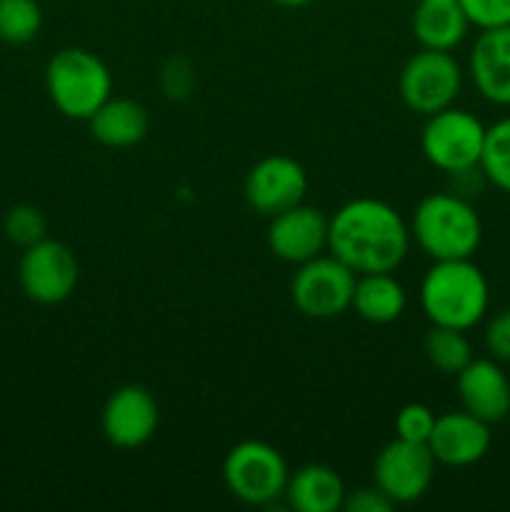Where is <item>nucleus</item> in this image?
<instances>
[{
  "mask_svg": "<svg viewBox=\"0 0 510 512\" xmlns=\"http://www.w3.org/2000/svg\"><path fill=\"white\" fill-rule=\"evenodd\" d=\"M328 250L355 275L393 273L410 250V225L385 200L355 198L330 218Z\"/></svg>",
  "mask_w": 510,
  "mask_h": 512,
  "instance_id": "f257e3e1",
  "label": "nucleus"
},
{
  "mask_svg": "<svg viewBox=\"0 0 510 512\" xmlns=\"http://www.w3.org/2000/svg\"><path fill=\"white\" fill-rule=\"evenodd\" d=\"M488 305V280L473 258L433 260L420 283V308L430 325L468 333L485 318Z\"/></svg>",
  "mask_w": 510,
  "mask_h": 512,
  "instance_id": "f03ea898",
  "label": "nucleus"
},
{
  "mask_svg": "<svg viewBox=\"0 0 510 512\" xmlns=\"http://www.w3.org/2000/svg\"><path fill=\"white\" fill-rule=\"evenodd\" d=\"M410 238L433 260L473 258L483 243V223L465 195L430 193L415 205Z\"/></svg>",
  "mask_w": 510,
  "mask_h": 512,
  "instance_id": "7ed1b4c3",
  "label": "nucleus"
},
{
  "mask_svg": "<svg viewBox=\"0 0 510 512\" xmlns=\"http://www.w3.org/2000/svg\"><path fill=\"white\" fill-rule=\"evenodd\" d=\"M45 88L65 118L88 120L113 95V75L90 50L63 48L48 60Z\"/></svg>",
  "mask_w": 510,
  "mask_h": 512,
  "instance_id": "20e7f679",
  "label": "nucleus"
},
{
  "mask_svg": "<svg viewBox=\"0 0 510 512\" xmlns=\"http://www.w3.org/2000/svg\"><path fill=\"white\" fill-rule=\"evenodd\" d=\"M290 470L278 448L263 440H243L223 460L225 488L240 503L270 508L285 495Z\"/></svg>",
  "mask_w": 510,
  "mask_h": 512,
  "instance_id": "39448f33",
  "label": "nucleus"
},
{
  "mask_svg": "<svg viewBox=\"0 0 510 512\" xmlns=\"http://www.w3.org/2000/svg\"><path fill=\"white\" fill-rule=\"evenodd\" d=\"M485 130L488 128L478 115L450 105L440 113L428 115L420 133V148L433 168L448 175L463 173V170L480 168Z\"/></svg>",
  "mask_w": 510,
  "mask_h": 512,
  "instance_id": "423d86ee",
  "label": "nucleus"
},
{
  "mask_svg": "<svg viewBox=\"0 0 510 512\" xmlns=\"http://www.w3.org/2000/svg\"><path fill=\"white\" fill-rule=\"evenodd\" d=\"M400 98L413 113L433 115L450 108L463 88V68L448 50H420L400 70Z\"/></svg>",
  "mask_w": 510,
  "mask_h": 512,
  "instance_id": "0eeeda50",
  "label": "nucleus"
},
{
  "mask_svg": "<svg viewBox=\"0 0 510 512\" xmlns=\"http://www.w3.org/2000/svg\"><path fill=\"white\" fill-rule=\"evenodd\" d=\"M355 280L358 275L335 255H318L298 265L290 280V298L305 318H338L353 303Z\"/></svg>",
  "mask_w": 510,
  "mask_h": 512,
  "instance_id": "6e6552de",
  "label": "nucleus"
},
{
  "mask_svg": "<svg viewBox=\"0 0 510 512\" xmlns=\"http://www.w3.org/2000/svg\"><path fill=\"white\" fill-rule=\"evenodd\" d=\"M78 258L65 243L43 238L23 250L18 263V280L33 303L58 305L78 288Z\"/></svg>",
  "mask_w": 510,
  "mask_h": 512,
  "instance_id": "1a4fd4ad",
  "label": "nucleus"
},
{
  "mask_svg": "<svg viewBox=\"0 0 510 512\" xmlns=\"http://www.w3.org/2000/svg\"><path fill=\"white\" fill-rule=\"evenodd\" d=\"M435 468L438 463L428 445L395 438L375 458L373 478L395 505H408L428 493L435 480Z\"/></svg>",
  "mask_w": 510,
  "mask_h": 512,
  "instance_id": "9d476101",
  "label": "nucleus"
},
{
  "mask_svg": "<svg viewBox=\"0 0 510 512\" xmlns=\"http://www.w3.org/2000/svg\"><path fill=\"white\" fill-rule=\"evenodd\" d=\"M160 425L158 400L143 385H123L105 400L100 428L105 440L120 450L143 448Z\"/></svg>",
  "mask_w": 510,
  "mask_h": 512,
  "instance_id": "9b49d317",
  "label": "nucleus"
},
{
  "mask_svg": "<svg viewBox=\"0 0 510 512\" xmlns=\"http://www.w3.org/2000/svg\"><path fill=\"white\" fill-rule=\"evenodd\" d=\"M308 193L305 168L290 155H268L250 168L245 178V200L255 213L273 218L303 203Z\"/></svg>",
  "mask_w": 510,
  "mask_h": 512,
  "instance_id": "f8f14e48",
  "label": "nucleus"
},
{
  "mask_svg": "<svg viewBox=\"0 0 510 512\" xmlns=\"http://www.w3.org/2000/svg\"><path fill=\"white\" fill-rule=\"evenodd\" d=\"M328 225L330 218H325L318 208L303 203L293 205L270 218L265 235L270 253L290 265L308 263L328 248Z\"/></svg>",
  "mask_w": 510,
  "mask_h": 512,
  "instance_id": "ddd939ff",
  "label": "nucleus"
},
{
  "mask_svg": "<svg viewBox=\"0 0 510 512\" xmlns=\"http://www.w3.org/2000/svg\"><path fill=\"white\" fill-rule=\"evenodd\" d=\"M493 435L485 420L468 410H453L435 418V428L428 438V448L435 463L448 468H468L488 455Z\"/></svg>",
  "mask_w": 510,
  "mask_h": 512,
  "instance_id": "4468645a",
  "label": "nucleus"
},
{
  "mask_svg": "<svg viewBox=\"0 0 510 512\" xmlns=\"http://www.w3.org/2000/svg\"><path fill=\"white\" fill-rule=\"evenodd\" d=\"M458 398L463 410L488 425L510 415V380L495 358H473L458 375Z\"/></svg>",
  "mask_w": 510,
  "mask_h": 512,
  "instance_id": "2eb2a0df",
  "label": "nucleus"
},
{
  "mask_svg": "<svg viewBox=\"0 0 510 512\" xmlns=\"http://www.w3.org/2000/svg\"><path fill=\"white\" fill-rule=\"evenodd\" d=\"M470 78L493 105H510V25L480 30L470 48Z\"/></svg>",
  "mask_w": 510,
  "mask_h": 512,
  "instance_id": "dca6fc26",
  "label": "nucleus"
},
{
  "mask_svg": "<svg viewBox=\"0 0 510 512\" xmlns=\"http://www.w3.org/2000/svg\"><path fill=\"white\" fill-rule=\"evenodd\" d=\"M90 135L100 145L113 150L133 148L148 135L150 115L143 103L133 98H113L110 95L88 118Z\"/></svg>",
  "mask_w": 510,
  "mask_h": 512,
  "instance_id": "f3484780",
  "label": "nucleus"
},
{
  "mask_svg": "<svg viewBox=\"0 0 510 512\" xmlns=\"http://www.w3.org/2000/svg\"><path fill=\"white\" fill-rule=\"evenodd\" d=\"M415 40L425 50H453L465 40L470 20L458 0H420L410 20Z\"/></svg>",
  "mask_w": 510,
  "mask_h": 512,
  "instance_id": "a211bd4d",
  "label": "nucleus"
},
{
  "mask_svg": "<svg viewBox=\"0 0 510 512\" xmlns=\"http://www.w3.org/2000/svg\"><path fill=\"white\" fill-rule=\"evenodd\" d=\"M345 483L328 465H303L285 485V505L295 512H335L343 510Z\"/></svg>",
  "mask_w": 510,
  "mask_h": 512,
  "instance_id": "6ab92c4d",
  "label": "nucleus"
},
{
  "mask_svg": "<svg viewBox=\"0 0 510 512\" xmlns=\"http://www.w3.org/2000/svg\"><path fill=\"white\" fill-rule=\"evenodd\" d=\"M408 295L393 273L358 275L350 308L373 325L395 323L405 313Z\"/></svg>",
  "mask_w": 510,
  "mask_h": 512,
  "instance_id": "aec40b11",
  "label": "nucleus"
},
{
  "mask_svg": "<svg viewBox=\"0 0 510 512\" xmlns=\"http://www.w3.org/2000/svg\"><path fill=\"white\" fill-rule=\"evenodd\" d=\"M425 358H428L430 365L438 368L440 373L458 375L475 355L465 330L433 325V328L428 330V335H425Z\"/></svg>",
  "mask_w": 510,
  "mask_h": 512,
  "instance_id": "412c9836",
  "label": "nucleus"
},
{
  "mask_svg": "<svg viewBox=\"0 0 510 512\" xmlns=\"http://www.w3.org/2000/svg\"><path fill=\"white\" fill-rule=\"evenodd\" d=\"M480 173L485 175L490 185H495L503 193H510V115L485 130Z\"/></svg>",
  "mask_w": 510,
  "mask_h": 512,
  "instance_id": "4be33fe9",
  "label": "nucleus"
},
{
  "mask_svg": "<svg viewBox=\"0 0 510 512\" xmlns=\"http://www.w3.org/2000/svg\"><path fill=\"white\" fill-rule=\"evenodd\" d=\"M43 28V8L38 0H0V40L25 45Z\"/></svg>",
  "mask_w": 510,
  "mask_h": 512,
  "instance_id": "5701e85b",
  "label": "nucleus"
},
{
  "mask_svg": "<svg viewBox=\"0 0 510 512\" xmlns=\"http://www.w3.org/2000/svg\"><path fill=\"white\" fill-rule=\"evenodd\" d=\"M3 230L10 243L25 250L30 245L40 243L43 238H48V220H45V215L35 205L20 203L5 213Z\"/></svg>",
  "mask_w": 510,
  "mask_h": 512,
  "instance_id": "b1692460",
  "label": "nucleus"
},
{
  "mask_svg": "<svg viewBox=\"0 0 510 512\" xmlns=\"http://www.w3.org/2000/svg\"><path fill=\"white\" fill-rule=\"evenodd\" d=\"M435 418L438 415L423 403H408L400 408L395 415V438L410 440V443H423L428 445L430 433L435 428Z\"/></svg>",
  "mask_w": 510,
  "mask_h": 512,
  "instance_id": "393cba45",
  "label": "nucleus"
},
{
  "mask_svg": "<svg viewBox=\"0 0 510 512\" xmlns=\"http://www.w3.org/2000/svg\"><path fill=\"white\" fill-rule=\"evenodd\" d=\"M470 25L480 30L510 25V0H458Z\"/></svg>",
  "mask_w": 510,
  "mask_h": 512,
  "instance_id": "a878e982",
  "label": "nucleus"
},
{
  "mask_svg": "<svg viewBox=\"0 0 510 512\" xmlns=\"http://www.w3.org/2000/svg\"><path fill=\"white\" fill-rule=\"evenodd\" d=\"M195 68L185 58H170L160 70V88L170 100H183L193 93Z\"/></svg>",
  "mask_w": 510,
  "mask_h": 512,
  "instance_id": "bb28decb",
  "label": "nucleus"
},
{
  "mask_svg": "<svg viewBox=\"0 0 510 512\" xmlns=\"http://www.w3.org/2000/svg\"><path fill=\"white\" fill-rule=\"evenodd\" d=\"M485 348L498 363H510V308L500 310L485 328Z\"/></svg>",
  "mask_w": 510,
  "mask_h": 512,
  "instance_id": "cd10ccee",
  "label": "nucleus"
},
{
  "mask_svg": "<svg viewBox=\"0 0 510 512\" xmlns=\"http://www.w3.org/2000/svg\"><path fill=\"white\" fill-rule=\"evenodd\" d=\"M395 508L393 500L373 485V488H358L353 493H345L343 510L348 512H390Z\"/></svg>",
  "mask_w": 510,
  "mask_h": 512,
  "instance_id": "c85d7f7f",
  "label": "nucleus"
},
{
  "mask_svg": "<svg viewBox=\"0 0 510 512\" xmlns=\"http://www.w3.org/2000/svg\"><path fill=\"white\" fill-rule=\"evenodd\" d=\"M270 3L285 5V8H298V5H305V3H310V0H270Z\"/></svg>",
  "mask_w": 510,
  "mask_h": 512,
  "instance_id": "c756f323",
  "label": "nucleus"
},
{
  "mask_svg": "<svg viewBox=\"0 0 510 512\" xmlns=\"http://www.w3.org/2000/svg\"><path fill=\"white\" fill-rule=\"evenodd\" d=\"M418 3H420V0H418Z\"/></svg>",
  "mask_w": 510,
  "mask_h": 512,
  "instance_id": "7c9ffc66",
  "label": "nucleus"
}]
</instances>
